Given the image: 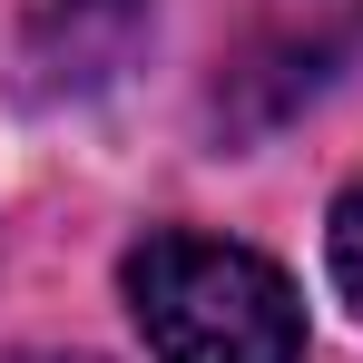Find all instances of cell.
Listing matches in <instances>:
<instances>
[{
	"label": "cell",
	"mask_w": 363,
	"mask_h": 363,
	"mask_svg": "<svg viewBox=\"0 0 363 363\" xmlns=\"http://www.w3.org/2000/svg\"><path fill=\"white\" fill-rule=\"evenodd\" d=\"M157 363H304V304L285 265L226 236H147L118 265Z\"/></svg>",
	"instance_id": "cell-1"
},
{
	"label": "cell",
	"mask_w": 363,
	"mask_h": 363,
	"mask_svg": "<svg viewBox=\"0 0 363 363\" xmlns=\"http://www.w3.org/2000/svg\"><path fill=\"white\" fill-rule=\"evenodd\" d=\"M324 255H334V285H344V304L363 314V177L334 196V226H324Z\"/></svg>",
	"instance_id": "cell-2"
},
{
	"label": "cell",
	"mask_w": 363,
	"mask_h": 363,
	"mask_svg": "<svg viewBox=\"0 0 363 363\" xmlns=\"http://www.w3.org/2000/svg\"><path fill=\"white\" fill-rule=\"evenodd\" d=\"M60 10H69V20H89V30H118L138 0H60Z\"/></svg>",
	"instance_id": "cell-3"
}]
</instances>
